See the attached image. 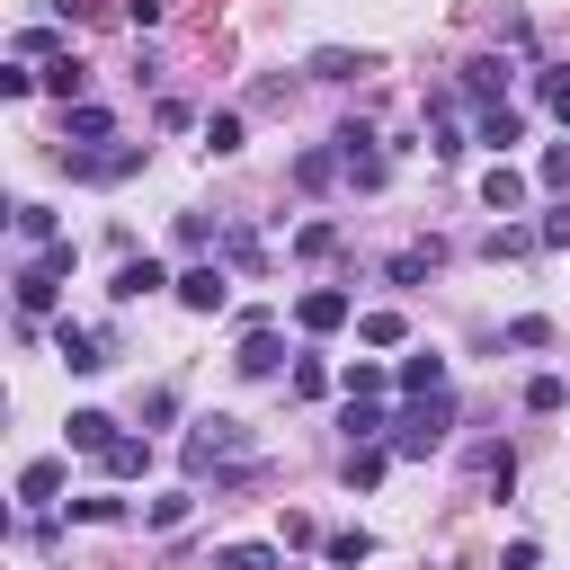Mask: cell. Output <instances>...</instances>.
Returning a JSON list of instances; mask_svg holds the SVG:
<instances>
[{
	"mask_svg": "<svg viewBox=\"0 0 570 570\" xmlns=\"http://www.w3.org/2000/svg\"><path fill=\"white\" fill-rule=\"evenodd\" d=\"M187 508H196V490H160V499H142V525L169 534V525H187Z\"/></svg>",
	"mask_w": 570,
	"mask_h": 570,
	"instance_id": "15",
	"label": "cell"
},
{
	"mask_svg": "<svg viewBox=\"0 0 570 570\" xmlns=\"http://www.w3.org/2000/svg\"><path fill=\"white\" fill-rule=\"evenodd\" d=\"M534 178H543V187H570V142H552V151L534 160Z\"/></svg>",
	"mask_w": 570,
	"mask_h": 570,
	"instance_id": "34",
	"label": "cell"
},
{
	"mask_svg": "<svg viewBox=\"0 0 570 570\" xmlns=\"http://www.w3.org/2000/svg\"><path fill=\"white\" fill-rule=\"evenodd\" d=\"M534 240H552V249H570V205H552V214L534 223Z\"/></svg>",
	"mask_w": 570,
	"mask_h": 570,
	"instance_id": "37",
	"label": "cell"
},
{
	"mask_svg": "<svg viewBox=\"0 0 570 570\" xmlns=\"http://www.w3.org/2000/svg\"><path fill=\"white\" fill-rule=\"evenodd\" d=\"M178 303H187V312H223V303H232V276H223V267H187V276H178Z\"/></svg>",
	"mask_w": 570,
	"mask_h": 570,
	"instance_id": "5",
	"label": "cell"
},
{
	"mask_svg": "<svg viewBox=\"0 0 570 570\" xmlns=\"http://www.w3.org/2000/svg\"><path fill=\"white\" fill-rule=\"evenodd\" d=\"M338 392H347V401H383V392H392V374H383V365H347V374H338Z\"/></svg>",
	"mask_w": 570,
	"mask_h": 570,
	"instance_id": "21",
	"label": "cell"
},
{
	"mask_svg": "<svg viewBox=\"0 0 570 570\" xmlns=\"http://www.w3.org/2000/svg\"><path fill=\"white\" fill-rule=\"evenodd\" d=\"M347 312H356V303H347V294H338V285H312V294H303V303H294V321H303V330H312V338H321V330H338V321H347Z\"/></svg>",
	"mask_w": 570,
	"mask_h": 570,
	"instance_id": "6",
	"label": "cell"
},
{
	"mask_svg": "<svg viewBox=\"0 0 570 570\" xmlns=\"http://www.w3.org/2000/svg\"><path fill=\"white\" fill-rule=\"evenodd\" d=\"M71 445H80V454H107V445H116V419H107V410H71Z\"/></svg>",
	"mask_w": 570,
	"mask_h": 570,
	"instance_id": "13",
	"label": "cell"
},
{
	"mask_svg": "<svg viewBox=\"0 0 570 570\" xmlns=\"http://www.w3.org/2000/svg\"><path fill=\"white\" fill-rule=\"evenodd\" d=\"M330 169H347L338 151H294V187H330Z\"/></svg>",
	"mask_w": 570,
	"mask_h": 570,
	"instance_id": "23",
	"label": "cell"
},
{
	"mask_svg": "<svg viewBox=\"0 0 570 570\" xmlns=\"http://www.w3.org/2000/svg\"><path fill=\"white\" fill-rule=\"evenodd\" d=\"M45 89H53V98H62V107H71V98H80V89H89V71H80V62H45Z\"/></svg>",
	"mask_w": 570,
	"mask_h": 570,
	"instance_id": "25",
	"label": "cell"
},
{
	"mask_svg": "<svg viewBox=\"0 0 570 570\" xmlns=\"http://www.w3.org/2000/svg\"><path fill=\"white\" fill-rule=\"evenodd\" d=\"M321 552H330V561H338V570H356V561H365V552H374V543H365V525H356V534H330V543H321Z\"/></svg>",
	"mask_w": 570,
	"mask_h": 570,
	"instance_id": "32",
	"label": "cell"
},
{
	"mask_svg": "<svg viewBox=\"0 0 570 570\" xmlns=\"http://www.w3.org/2000/svg\"><path fill=\"white\" fill-rule=\"evenodd\" d=\"M62 160H71V178L116 187V178H134V169H142V142H125V151H62Z\"/></svg>",
	"mask_w": 570,
	"mask_h": 570,
	"instance_id": "4",
	"label": "cell"
},
{
	"mask_svg": "<svg viewBox=\"0 0 570 570\" xmlns=\"http://www.w3.org/2000/svg\"><path fill=\"white\" fill-rule=\"evenodd\" d=\"M205 151H214V160H232V151H240V116H232V107H223V116H205Z\"/></svg>",
	"mask_w": 570,
	"mask_h": 570,
	"instance_id": "22",
	"label": "cell"
},
{
	"mask_svg": "<svg viewBox=\"0 0 570 570\" xmlns=\"http://www.w3.org/2000/svg\"><path fill=\"white\" fill-rule=\"evenodd\" d=\"M232 365H240V374H249V383H267V374H276V365H285V347H276V330H267V321H258V330H249V338H240V356H232Z\"/></svg>",
	"mask_w": 570,
	"mask_h": 570,
	"instance_id": "9",
	"label": "cell"
},
{
	"mask_svg": "<svg viewBox=\"0 0 570 570\" xmlns=\"http://www.w3.org/2000/svg\"><path fill=\"white\" fill-rule=\"evenodd\" d=\"M214 570H285L267 543H232V552H214Z\"/></svg>",
	"mask_w": 570,
	"mask_h": 570,
	"instance_id": "24",
	"label": "cell"
},
{
	"mask_svg": "<svg viewBox=\"0 0 570 570\" xmlns=\"http://www.w3.org/2000/svg\"><path fill=\"white\" fill-rule=\"evenodd\" d=\"M356 338H365V347H401L410 321H401V312H356Z\"/></svg>",
	"mask_w": 570,
	"mask_h": 570,
	"instance_id": "16",
	"label": "cell"
},
{
	"mask_svg": "<svg viewBox=\"0 0 570 570\" xmlns=\"http://www.w3.org/2000/svg\"><path fill=\"white\" fill-rule=\"evenodd\" d=\"M365 71V53H347V45H321L312 53V80H356Z\"/></svg>",
	"mask_w": 570,
	"mask_h": 570,
	"instance_id": "18",
	"label": "cell"
},
{
	"mask_svg": "<svg viewBox=\"0 0 570 570\" xmlns=\"http://www.w3.org/2000/svg\"><path fill=\"white\" fill-rule=\"evenodd\" d=\"M428 267H436V240H428V249H401V258H392V285H419Z\"/></svg>",
	"mask_w": 570,
	"mask_h": 570,
	"instance_id": "30",
	"label": "cell"
},
{
	"mask_svg": "<svg viewBox=\"0 0 570 570\" xmlns=\"http://www.w3.org/2000/svg\"><path fill=\"white\" fill-rule=\"evenodd\" d=\"M330 392V365L321 356H294V401H321Z\"/></svg>",
	"mask_w": 570,
	"mask_h": 570,
	"instance_id": "27",
	"label": "cell"
},
{
	"mask_svg": "<svg viewBox=\"0 0 570 570\" xmlns=\"http://www.w3.org/2000/svg\"><path fill=\"white\" fill-rule=\"evenodd\" d=\"M508 347H552V321H543V312H525V321H508Z\"/></svg>",
	"mask_w": 570,
	"mask_h": 570,
	"instance_id": "31",
	"label": "cell"
},
{
	"mask_svg": "<svg viewBox=\"0 0 570 570\" xmlns=\"http://www.w3.org/2000/svg\"><path fill=\"white\" fill-rule=\"evenodd\" d=\"M454 428V392H419L401 419H392V454H436Z\"/></svg>",
	"mask_w": 570,
	"mask_h": 570,
	"instance_id": "1",
	"label": "cell"
},
{
	"mask_svg": "<svg viewBox=\"0 0 570 570\" xmlns=\"http://www.w3.org/2000/svg\"><path fill=\"white\" fill-rule=\"evenodd\" d=\"M214 463H249V428L240 419H196L187 428V472H214Z\"/></svg>",
	"mask_w": 570,
	"mask_h": 570,
	"instance_id": "2",
	"label": "cell"
},
{
	"mask_svg": "<svg viewBox=\"0 0 570 570\" xmlns=\"http://www.w3.org/2000/svg\"><path fill=\"white\" fill-rule=\"evenodd\" d=\"M347 481L374 490V481H383V445H347Z\"/></svg>",
	"mask_w": 570,
	"mask_h": 570,
	"instance_id": "28",
	"label": "cell"
},
{
	"mask_svg": "<svg viewBox=\"0 0 570 570\" xmlns=\"http://www.w3.org/2000/svg\"><path fill=\"white\" fill-rule=\"evenodd\" d=\"M534 89H543V107H552V116H561V125H570V71H561V62H552V71H534Z\"/></svg>",
	"mask_w": 570,
	"mask_h": 570,
	"instance_id": "29",
	"label": "cell"
},
{
	"mask_svg": "<svg viewBox=\"0 0 570 570\" xmlns=\"http://www.w3.org/2000/svg\"><path fill=\"white\" fill-rule=\"evenodd\" d=\"M517 249H534V232H517V223H499V232H490V258H517Z\"/></svg>",
	"mask_w": 570,
	"mask_h": 570,
	"instance_id": "35",
	"label": "cell"
},
{
	"mask_svg": "<svg viewBox=\"0 0 570 570\" xmlns=\"http://www.w3.org/2000/svg\"><path fill=\"white\" fill-rule=\"evenodd\" d=\"M151 285H169V267H160V258H125L107 294H116V303H134V294H151Z\"/></svg>",
	"mask_w": 570,
	"mask_h": 570,
	"instance_id": "12",
	"label": "cell"
},
{
	"mask_svg": "<svg viewBox=\"0 0 570 570\" xmlns=\"http://www.w3.org/2000/svg\"><path fill=\"white\" fill-rule=\"evenodd\" d=\"M525 410H561V374H534L525 383Z\"/></svg>",
	"mask_w": 570,
	"mask_h": 570,
	"instance_id": "36",
	"label": "cell"
},
{
	"mask_svg": "<svg viewBox=\"0 0 570 570\" xmlns=\"http://www.w3.org/2000/svg\"><path fill=\"white\" fill-rule=\"evenodd\" d=\"M392 383H401L410 401H419V392H454V374H445V356H436V347H419V356H401V374H392Z\"/></svg>",
	"mask_w": 570,
	"mask_h": 570,
	"instance_id": "7",
	"label": "cell"
},
{
	"mask_svg": "<svg viewBox=\"0 0 570 570\" xmlns=\"http://www.w3.org/2000/svg\"><path fill=\"white\" fill-rule=\"evenodd\" d=\"M89 142H116L107 107H71V151H89Z\"/></svg>",
	"mask_w": 570,
	"mask_h": 570,
	"instance_id": "19",
	"label": "cell"
},
{
	"mask_svg": "<svg viewBox=\"0 0 570 570\" xmlns=\"http://www.w3.org/2000/svg\"><path fill=\"white\" fill-rule=\"evenodd\" d=\"M517 134H525V116H517V107H481V142H490V151H508Z\"/></svg>",
	"mask_w": 570,
	"mask_h": 570,
	"instance_id": "20",
	"label": "cell"
},
{
	"mask_svg": "<svg viewBox=\"0 0 570 570\" xmlns=\"http://www.w3.org/2000/svg\"><path fill=\"white\" fill-rule=\"evenodd\" d=\"M62 267H71V240H53L36 267H18V312H27V321H36V312H53V294H62L53 276H62Z\"/></svg>",
	"mask_w": 570,
	"mask_h": 570,
	"instance_id": "3",
	"label": "cell"
},
{
	"mask_svg": "<svg viewBox=\"0 0 570 570\" xmlns=\"http://www.w3.org/2000/svg\"><path fill=\"white\" fill-rule=\"evenodd\" d=\"M62 481H71L62 463H27V472H18V499H27V508H53V490H62Z\"/></svg>",
	"mask_w": 570,
	"mask_h": 570,
	"instance_id": "14",
	"label": "cell"
},
{
	"mask_svg": "<svg viewBox=\"0 0 570 570\" xmlns=\"http://www.w3.org/2000/svg\"><path fill=\"white\" fill-rule=\"evenodd\" d=\"M71 517H80V525H116V517H125V499H71Z\"/></svg>",
	"mask_w": 570,
	"mask_h": 570,
	"instance_id": "33",
	"label": "cell"
},
{
	"mask_svg": "<svg viewBox=\"0 0 570 570\" xmlns=\"http://www.w3.org/2000/svg\"><path fill=\"white\" fill-rule=\"evenodd\" d=\"M499 89H508V62H499V53H481V62H463V98H481V107H499Z\"/></svg>",
	"mask_w": 570,
	"mask_h": 570,
	"instance_id": "10",
	"label": "cell"
},
{
	"mask_svg": "<svg viewBox=\"0 0 570 570\" xmlns=\"http://www.w3.org/2000/svg\"><path fill=\"white\" fill-rule=\"evenodd\" d=\"M481 205H490V214H517V205H525V178H517L508 160H490V178H481Z\"/></svg>",
	"mask_w": 570,
	"mask_h": 570,
	"instance_id": "11",
	"label": "cell"
},
{
	"mask_svg": "<svg viewBox=\"0 0 570 570\" xmlns=\"http://www.w3.org/2000/svg\"><path fill=\"white\" fill-rule=\"evenodd\" d=\"M18 240H36V249H53V205H18Z\"/></svg>",
	"mask_w": 570,
	"mask_h": 570,
	"instance_id": "26",
	"label": "cell"
},
{
	"mask_svg": "<svg viewBox=\"0 0 570 570\" xmlns=\"http://www.w3.org/2000/svg\"><path fill=\"white\" fill-rule=\"evenodd\" d=\"M53 347H62V365H71V374H98V365H107V347H98L80 321H53Z\"/></svg>",
	"mask_w": 570,
	"mask_h": 570,
	"instance_id": "8",
	"label": "cell"
},
{
	"mask_svg": "<svg viewBox=\"0 0 570 570\" xmlns=\"http://www.w3.org/2000/svg\"><path fill=\"white\" fill-rule=\"evenodd\" d=\"M98 463H107L116 481H134V472H151V445H142V436H116V445H107Z\"/></svg>",
	"mask_w": 570,
	"mask_h": 570,
	"instance_id": "17",
	"label": "cell"
}]
</instances>
